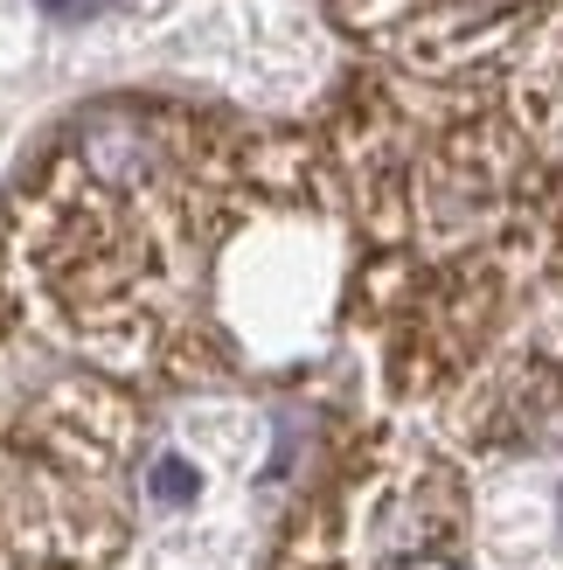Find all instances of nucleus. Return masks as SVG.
<instances>
[{"instance_id":"f03ea898","label":"nucleus","mask_w":563,"mask_h":570,"mask_svg":"<svg viewBox=\"0 0 563 570\" xmlns=\"http://www.w3.org/2000/svg\"><path fill=\"white\" fill-rule=\"evenodd\" d=\"M147 390L56 348L0 299V563L105 570L132 535Z\"/></svg>"},{"instance_id":"f257e3e1","label":"nucleus","mask_w":563,"mask_h":570,"mask_svg":"<svg viewBox=\"0 0 563 570\" xmlns=\"http://www.w3.org/2000/svg\"><path fill=\"white\" fill-rule=\"evenodd\" d=\"M320 132L175 98H105L63 119L0 209V299L132 390L237 376L223 258L271 216H320Z\"/></svg>"}]
</instances>
